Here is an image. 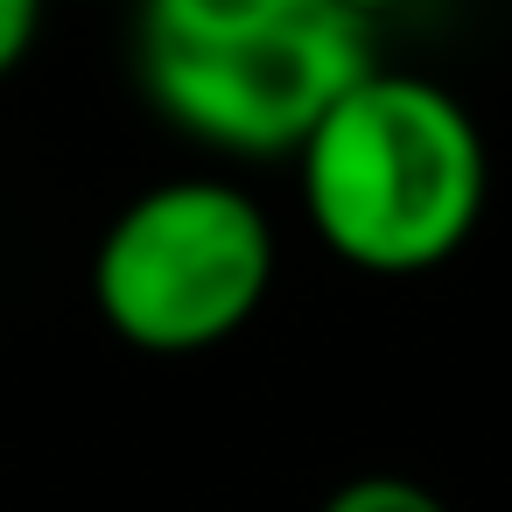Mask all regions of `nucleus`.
Wrapping results in <instances>:
<instances>
[{"label": "nucleus", "instance_id": "nucleus-5", "mask_svg": "<svg viewBox=\"0 0 512 512\" xmlns=\"http://www.w3.org/2000/svg\"><path fill=\"white\" fill-rule=\"evenodd\" d=\"M36 29H43L36 0H0V78L22 71V57L36 50Z\"/></svg>", "mask_w": 512, "mask_h": 512}, {"label": "nucleus", "instance_id": "nucleus-3", "mask_svg": "<svg viewBox=\"0 0 512 512\" xmlns=\"http://www.w3.org/2000/svg\"><path fill=\"white\" fill-rule=\"evenodd\" d=\"M274 288L267 211L218 176L141 190L92 253V302L127 351L197 358L232 344Z\"/></svg>", "mask_w": 512, "mask_h": 512}, {"label": "nucleus", "instance_id": "nucleus-1", "mask_svg": "<svg viewBox=\"0 0 512 512\" xmlns=\"http://www.w3.org/2000/svg\"><path fill=\"white\" fill-rule=\"evenodd\" d=\"M372 71V22L344 0H155L134 22L148 106L218 155H302Z\"/></svg>", "mask_w": 512, "mask_h": 512}, {"label": "nucleus", "instance_id": "nucleus-2", "mask_svg": "<svg viewBox=\"0 0 512 512\" xmlns=\"http://www.w3.org/2000/svg\"><path fill=\"white\" fill-rule=\"evenodd\" d=\"M302 211L365 274H428L484 218L491 162L470 106L428 78L372 71L302 141Z\"/></svg>", "mask_w": 512, "mask_h": 512}, {"label": "nucleus", "instance_id": "nucleus-4", "mask_svg": "<svg viewBox=\"0 0 512 512\" xmlns=\"http://www.w3.org/2000/svg\"><path fill=\"white\" fill-rule=\"evenodd\" d=\"M323 512H449L428 484H414V477H386V470H372V477H351V484H337L330 498H323Z\"/></svg>", "mask_w": 512, "mask_h": 512}]
</instances>
